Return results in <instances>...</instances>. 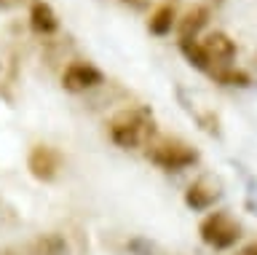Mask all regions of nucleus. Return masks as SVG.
Listing matches in <instances>:
<instances>
[{"instance_id":"nucleus-5","label":"nucleus","mask_w":257,"mask_h":255,"mask_svg":"<svg viewBox=\"0 0 257 255\" xmlns=\"http://www.w3.org/2000/svg\"><path fill=\"white\" fill-rule=\"evenodd\" d=\"M102 81H104V75L94 65H86V62H72V65L62 73V86L72 94L96 89Z\"/></svg>"},{"instance_id":"nucleus-8","label":"nucleus","mask_w":257,"mask_h":255,"mask_svg":"<svg viewBox=\"0 0 257 255\" xmlns=\"http://www.w3.org/2000/svg\"><path fill=\"white\" fill-rule=\"evenodd\" d=\"M206 22H209V11L204 9V6L190 9L180 19V41H196V35L206 27Z\"/></svg>"},{"instance_id":"nucleus-13","label":"nucleus","mask_w":257,"mask_h":255,"mask_svg":"<svg viewBox=\"0 0 257 255\" xmlns=\"http://www.w3.org/2000/svg\"><path fill=\"white\" fill-rule=\"evenodd\" d=\"M214 78L225 86H246L249 83V75L241 73V70H217Z\"/></svg>"},{"instance_id":"nucleus-16","label":"nucleus","mask_w":257,"mask_h":255,"mask_svg":"<svg viewBox=\"0 0 257 255\" xmlns=\"http://www.w3.org/2000/svg\"><path fill=\"white\" fill-rule=\"evenodd\" d=\"M123 3H134V0H123Z\"/></svg>"},{"instance_id":"nucleus-1","label":"nucleus","mask_w":257,"mask_h":255,"mask_svg":"<svg viewBox=\"0 0 257 255\" xmlns=\"http://www.w3.org/2000/svg\"><path fill=\"white\" fill-rule=\"evenodd\" d=\"M145 126H148V118L142 113H120L110 124V140L123 150H134L145 137Z\"/></svg>"},{"instance_id":"nucleus-3","label":"nucleus","mask_w":257,"mask_h":255,"mask_svg":"<svg viewBox=\"0 0 257 255\" xmlns=\"http://www.w3.org/2000/svg\"><path fill=\"white\" fill-rule=\"evenodd\" d=\"M150 161L158 164L161 169H169V172H177V169H185V166L196 164L198 161V153L182 142H164V145H156L148 150Z\"/></svg>"},{"instance_id":"nucleus-10","label":"nucleus","mask_w":257,"mask_h":255,"mask_svg":"<svg viewBox=\"0 0 257 255\" xmlns=\"http://www.w3.org/2000/svg\"><path fill=\"white\" fill-rule=\"evenodd\" d=\"M180 49L185 54V59L190 62V65H196L198 70H212V62H209L204 46L198 41H180Z\"/></svg>"},{"instance_id":"nucleus-12","label":"nucleus","mask_w":257,"mask_h":255,"mask_svg":"<svg viewBox=\"0 0 257 255\" xmlns=\"http://www.w3.org/2000/svg\"><path fill=\"white\" fill-rule=\"evenodd\" d=\"M214 202V194L212 191H206L204 186H190L188 188V194H185V204L190 207V210H209Z\"/></svg>"},{"instance_id":"nucleus-9","label":"nucleus","mask_w":257,"mask_h":255,"mask_svg":"<svg viewBox=\"0 0 257 255\" xmlns=\"http://www.w3.org/2000/svg\"><path fill=\"white\" fill-rule=\"evenodd\" d=\"M174 19H177V14L172 6H158L156 11H153V17L148 22V30L153 35H158V38H164L172 33V27H174Z\"/></svg>"},{"instance_id":"nucleus-14","label":"nucleus","mask_w":257,"mask_h":255,"mask_svg":"<svg viewBox=\"0 0 257 255\" xmlns=\"http://www.w3.org/2000/svg\"><path fill=\"white\" fill-rule=\"evenodd\" d=\"M241 255H257V242L254 244H246L244 250H241Z\"/></svg>"},{"instance_id":"nucleus-6","label":"nucleus","mask_w":257,"mask_h":255,"mask_svg":"<svg viewBox=\"0 0 257 255\" xmlns=\"http://www.w3.org/2000/svg\"><path fill=\"white\" fill-rule=\"evenodd\" d=\"M201 46H204V51H206V57L212 65L228 67L230 62L236 59V43H233L225 33H209L204 41H201Z\"/></svg>"},{"instance_id":"nucleus-2","label":"nucleus","mask_w":257,"mask_h":255,"mask_svg":"<svg viewBox=\"0 0 257 255\" xmlns=\"http://www.w3.org/2000/svg\"><path fill=\"white\" fill-rule=\"evenodd\" d=\"M238 236H241L238 226L225 212H214L201 223V239H204L206 244L217 247V250H228V247H233Z\"/></svg>"},{"instance_id":"nucleus-7","label":"nucleus","mask_w":257,"mask_h":255,"mask_svg":"<svg viewBox=\"0 0 257 255\" xmlns=\"http://www.w3.org/2000/svg\"><path fill=\"white\" fill-rule=\"evenodd\" d=\"M30 27L40 35H54L56 30H59V19H56V14L48 3L35 0L32 9H30Z\"/></svg>"},{"instance_id":"nucleus-11","label":"nucleus","mask_w":257,"mask_h":255,"mask_svg":"<svg viewBox=\"0 0 257 255\" xmlns=\"http://www.w3.org/2000/svg\"><path fill=\"white\" fill-rule=\"evenodd\" d=\"M35 255H67V242L59 234H43L35 242Z\"/></svg>"},{"instance_id":"nucleus-15","label":"nucleus","mask_w":257,"mask_h":255,"mask_svg":"<svg viewBox=\"0 0 257 255\" xmlns=\"http://www.w3.org/2000/svg\"><path fill=\"white\" fill-rule=\"evenodd\" d=\"M16 3H19V0H0V11H6V9H14Z\"/></svg>"},{"instance_id":"nucleus-4","label":"nucleus","mask_w":257,"mask_h":255,"mask_svg":"<svg viewBox=\"0 0 257 255\" xmlns=\"http://www.w3.org/2000/svg\"><path fill=\"white\" fill-rule=\"evenodd\" d=\"M27 169L40 183H54L62 169V156L51 145H35L27 156Z\"/></svg>"}]
</instances>
